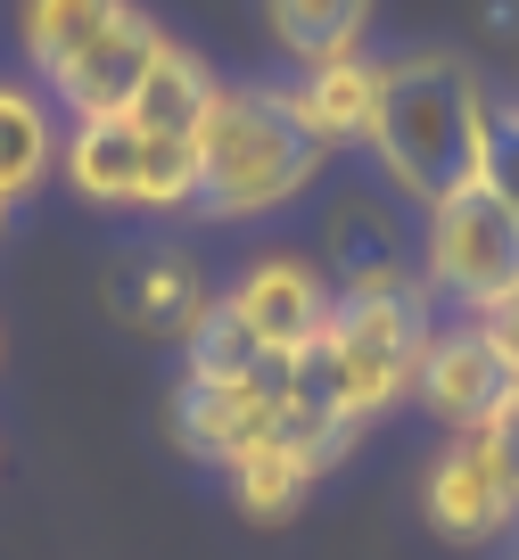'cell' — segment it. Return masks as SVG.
<instances>
[{
  "label": "cell",
  "instance_id": "1",
  "mask_svg": "<svg viewBox=\"0 0 519 560\" xmlns=\"http://www.w3.org/2000/svg\"><path fill=\"white\" fill-rule=\"evenodd\" d=\"M503 124V91L462 50H388L380 58V116H371V165L396 207L429 214L462 182H478L486 140Z\"/></svg>",
  "mask_w": 519,
  "mask_h": 560
},
{
  "label": "cell",
  "instance_id": "2",
  "mask_svg": "<svg viewBox=\"0 0 519 560\" xmlns=\"http://www.w3.org/2000/svg\"><path fill=\"white\" fill-rule=\"evenodd\" d=\"M330 174V149L305 132L289 83H223L198 124V214L264 223Z\"/></svg>",
  "mask_w": 519,
  "mask_h": 560
},
{
  "label": "cell",
  "instance_id": "3",
  "mask_svg": "<svg viewBox=\"0 0 519 560\" xmlns=\"http://www.w3.org/2000/svg\"><path fill=\"white\" fill-rule=\"evenodd\" d=\"M437 298L429 289H396V298H338L305 354V387L346 420V429H371L380 412L413 404L420 387V354L437 338Z\"/></svg>",
  "mask_w": 519,
  "mask_h": 560
},
{
  "label": "cell",
  "instance_id": "4",
  "mask_svg": "<svg viewBox=\"0 0 519 560\" xmlns=\"http://www.w3.org/2000/svg\"><path fill=\"white\" fill-rule=\"evenodd\" d=\"M420 289L446 314H503L519 298V207L486 182H462L420 214Z\"/></svg>",
  "mask_w": 519,
  "mask_h": 560
},
{
  "label": "cell",
  "instance_id": "5",
  "mask_svg": "<svg viewBox=\"0 0 519 560\" xmlns=\"http://www.w3.org/2000/svg\"><path fill=\"white\" fill-rule=\"evenodd\" d=\"M58 174H67V190L83 207H107V214H191L198 207V140L140 132L132 116L67 124Z\"/></svg>",
  "mask_w": 519,
  "mask_h": 560
},
{
  "label": "cell",
  "instance_id": "6",
  "mask_svg": "<svg viewBox=\"0 0 519 560\" xmlns=\"http://www.w3.org/2000/svg\"><path fill=\"white\" fill-rule=\"evenodd\" d=\"M420 520L462 552L519 544V412H495L470 438H446L420 478Z\"/></svg>",
  "mask_w": 519,
  "mask_h": 560
},
{
  "label": "cell",
  "instance_id": "7",
  "mask_svg": "<svg viewBox=\"0 0 519 560\" xmlns=\"http://www.w3.org/2000/svg\"><path fill=\"white\" fill-rule=\"evenodd\" d=\"M305 396V363H264L247 380H182L173 396V438L191 462H215L231 470L240 454H256L264 438H280Z\"/></svg>",
  "mask_w": 519,
  "mask_h": 560
},
{
  "label": "cell",
  "instance_id": "8",
  "mask_svg": "<svg viewBox=\"0 0 519 560\" xmlns=\"http://www.w3.org/2000/svg\"><path fill=\"white\" fill-rule=\"evenodd\" d=\"M223 305L240 314V330L256 338L273 363H305L322 322H330V305H338V280H330V264L305 256V247H264L223 289Z\"/></svg>",
  "mask_w": 519,
  "mask_h": 560
},
{
  "label": "cell",
  "instance_id": "9",
  "mask_svg": "<svg viewBox=\"0 0 519 560\" xmlns=\"http://www.w3.org/2000/svg\"><path fill=\"white\" fill-rule=\"evenodd\" d=\"M511 354H503V338L486 330L478 314H446L429 338V354H420V387L413 404L446 429V438H470V429H486L495 412H511Z\"/></svg>",
  "mask_w": 519,
  "mask_h": 560
},
{
  "label": "cell",
  "instance_id": "10",
  "mask_svg": "<svg viewBox=\"0 0 519 560\" xmlns=\"http://www.w3.org/2000/svg\"><path fill=\"white\" fill-rule=\"evenodd\" d=\"M157 50H165V25H157L149 9H124V18L107 25L100 42H83V50H74V58H67V67H58L42 91H50V107H58L67 124H100V116H124Z\"/></svg>",
  "mask_w": 519,
  "mask_h": 560
},
{
  "label": "cell",
  "instance_id": "11",
  "mask_svg": "<svg viewBox=\"0 0 519 560\" xmlns=\"http://www.w3.org/2000/svg\"><path fill=\"white\" fill-rule=\"evenodd\" d=\"M215 298H223V289L198 272V256H182V247H149V256H132V280H124V322H132L140 338L191 347V330L215 314Z\"/></svg>",
  "mask_w": 519,
  "mask_h": 560
},
{
  "label": "cell",
  "instance_id": "12",
  "mask_svg": "<svg viewBox=\"0 0 519 560\" xmlns=\"http://www.w3.org/2000/svg\"><path fill=\"white\" fill-rule=\"evenodd\" d=\"M289 100H297L305 132L322 140L330 158H338V149H371V116H380V58H371V50L322 58V67H305L289 83Z\"/></svg>",
  "mask_w": 519,
  "mask_h": 560
},
{
  "label": "cell",
  "instance_id": "13",
  "mask_svg": "<svg viewBox=\"0 0 519 560\" xmlns=\"http://www.w3.org/2000/svg\"><path fill=\"white\" fill-rule=\"evenodd\" d=\"M58 149H67V116L50 107V91L0 74V207L9 214L58 174Z\"/></svg>",
  "mask_w": 519,
  "mask_h": 560
},
{
  "label": "cell",
  "instance_id": "14",
  "mask_svg": "<svg viewBox=\"0 0 519 560\" xmlns=\"http://www.w3.org/2000/svg\"><path fill=\"white\" fill-rule=\"evenodd\" d=\"M215 67L191 50V42H173L165 34V50L149 58V74H140V91H132V107L124 116L140 124V132H165V140H198V124H207V107H215Z\"/></svg>",
  "mask_w": 519,
  "mask_h": 560
},
{
  "label": "cell",
  "instance_id": "15",
  "mask_svg": "<svg viewBox=\"0 0 519 560\" xmlns=\"http://www.w3.org/2000/svg\"><path fill=\"white\" fill-rule=\"evenodd\" d=\"M371 9H380V0H264V25H273L280 58H297V74H305V67H322V58L364 50Z\"/></svg>",
  "mask_w": 519,
  "mask_h": 560
},
{
  "label": "cell",
  "instance_id": "16",
  "mask_svg": "<svg viewBox=\"0 0 519 560\" xmlns=\"http://www.w3.org/2000/svg\"><path fill=\"white\" fill-rule=\"evenodd\" d=\"M313 478H322V462H313L297 438H264L256 454H240V462L223 470V487H231V503H240L247 520L280 527V520L313 494Z\"/></svg>",
  "mask_w": 519,
  "mask_h": 560
},
{
  "label": "cell",
  "instance_id": "17",
  "mask_svg": "<svg viewBox=\"0 0 519 560\" xmlns=\"http://www.w3.org/2000/svg\"><path fill=\"white\" fill-rule=\"evenodd\" d=\"M124 9H132V0H18V50H25V67L50 83L83 42H100L107 25L124 18Z\"/></svg>",
  "mask_w": 519,
  "mask_h": 560
},
{
  "label": "cell",
  "instance_id": "18",
  "mask_svg": "<svg viewBox=\"0 0 519 560\" xmlns=\"http://www.w3.org/2000/svg\"><path fill=\"white\" fill-rule=\"evenodd\" d=\"M264 363H273V354L240 330V314H231L223 298H215V314L198 322L191 347H182V380H247V371H264Z\"/></svg>",
  "mask_w": 519,
  "mask_h": 560
},
{
  "label": "cell",
  "instance_id": "19",
  "mask_svg": "<svg viewBox=\"0 0 519 560\" xmlns=\"http://www.w3.org/2000/svg\"><path fill=\"white\" fill-rule=\"evenodd\" d=\"M478 182H486L495 198H511V207H519V116H511V100H503V124H495V140H486Z\"/></svg>",
  "mask_w": 519,
  "mask_h": 560
},
{
  "label": "cell",
  "instance_id": "20",
  "mask_svg": "<svg viewBox=\"0 0 519 560\" xmlns=\"http://www.w3.org/2000/svg\"><path fill=\"white\" fill-rule=\"evenodd\" d=\"M0 231H9V207H0Z\"/></svg>",
  "mask_w": 519,
  "mask_h": 560
},
{
  "label": "cell",
  "instance_id": "21",
  "mask_svg": "<svg viewBox=\"0 0 519 560\" xmlns=\"http://www.w3.org/2000/svg\"><path fill=\"white\" fill-rule=\"evenodd\" d=\"M511 116H519V91H511Z\"/></svg>",
  "mask_w": 519,
  "mask_h": 560
},
{
  "label": "cell",
  "instance_id": "22",
  "mask_svg": "<svg viewBox=\"0 0 519 560\" xmlns=\"http://www.w3.org/2000/svg\"><path fill=\"white\" fill-rule=\"evenodd\" d=\"M503 560H519V552H503Z\"/></svg>",
  "mask_w": 519,
  "mask_h": 560
}]
</instances>
